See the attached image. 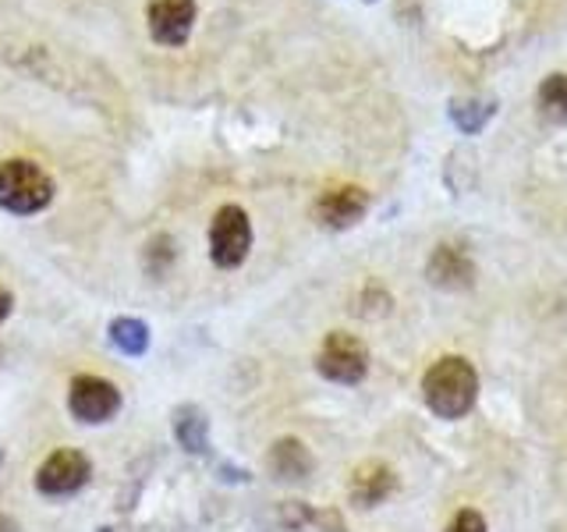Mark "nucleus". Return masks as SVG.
Segmentation results:
<instances>
[{
  "instance_id": "obj_20",
  "label": "nucleus",
  "mask_w": 567,
  "mask_h": 532,
  "mask_svg": "<svg viewBox=\"0 0 567 532\" xmlns=\"http://www.w3.org/2000/svg\"><path fill=\"white\" fill-rule=\"evenodd\" d=\"M100 532H111V529H100Z\"/></svg>"
},
{
  "instance_id": "obj_2",
  "label": "nucleus",
  "mask_w": 567,
  "mask_h": 532,
  "mask_svg": "<svg viewBox=\"0 0 567 532\" xmlns=\"http://www.w3.org/2000/svg\"><path fill=\"white\" fill-rule=\"evenodd\" d=\"M53 203V177L32 160H8L0 164V209L8 213H40Z\"/></svg>"
},
{
  "instance_id": "obj_21",
  "label": "nucleus",
  "mask_w": 567,
  "mask_h": 532,
  "mask_svg": "<svg viewBox=\"0 0 567 532\" xmlns=\"http://www.w3.org/2000/svg\"><path fill=\"white\" fill-rule=\"evenodd\" d=\"M369 4H372V0H369Z\"/></svg>"
},
{
  "instance_id": "obj_17",
  "label": "nucleus",
  "mask_w": 567,
  "mask_h": 532,
  "mask_svg": "<svg viewBox=\"0 0 567 532\" xmlns=\"http://www.w3.org/2000/svg\"><path fill=\"white\" fill-rule=\"evenodd\" d=\"M447 532H486V519L478 511L465 508V511H457L454 519H451Z\"/></svg>"
},
{
  "instance_id": "obj_11",
  "label": "nucleus",
  "mask_w": 567,
  "mask_h": 532,
  "mask_svg": "<svg viewBox=\"0 0 567 532\" xmlns=\"http://www.w3.org/2000/svg\"><path fill=\"white\" fill-rule=\"evenodd\" d=\"M312 469H316V458H312V451L301 440L284 437V440L274 443V451H270V472L280 479V483H301V479L312 475Z\"/></svg>"
},
{
  "instance_id": "obj_5",
  "label": "nucleus",
  "mask_w": 567,
  "mask_h": 532,
  "mask_svg": "<svg viewBox=\"0 0 567 532\" xmlns=\"http://www.w3.org/2000/svg\"><path fill=\"white\" fill-rule=\"evenodd\" d=\"M68 408L79 422H106L121 412V390L103 377H75L68 390Z\"/></svg>"
},
{
  "instance_id": "obj_13",
  "label": "nucleus",
  "mask_w": 567,
  "mask_h": 532,
  "mask_svg": "<svg viewBox=\"0 0 567 532\" xmlns=\"http://www.w3.org/2000/svg\"><path fill=\"white\" fill-rule=\"evenodd\" d=\"M447 114L461 135H478L496 114V100L489 96H468V100H451Z\"/></svg>"
},
{
  "instance_id": "obj_15",
  "label": "nucleus",
  "mask_w": 567,
  "mask_h": 532,
  "mask_svg": "<svg viewBox=\"0 0 567 532\" xmlns=\"http://www.w3.org/2000/svg\"><path fill=\"white\" fill-rule=\"evenodd\" d=\"M539 114L549 124L567 121V75H546L539 85Z\"/></svg>"
},
{
  "instance_id": "obj_16",
  "label": "nucleus",
  "mask_w": 567,
  "mask_h": 532,
  "mask_svg": "<svg viewBox=\"0 0 567 532\" xmlns=\"http://www.w3.org/2000/svg\"><path fill=\"white\" fill-rule=\"evenodd\" d=\"M174 242L167 238V235H156L150 245H146V270L153 274V277H164L167 270H171V263H174Z\"/></svg>"
},
{
  "instance_id": "obj_19",
  "label": "nucleus",
  "mask_w": 567,
  "mask_h": 532,
  "mask_svg": "<svg viewBox=\"0 0 567 532\" xmlns=\"http://www.w3.org/2000/svg\"><path fill=\"white\" fill-rule=\"evenodd\" d=\"M0 532H18L14 519H8V514H0Z\"/></svg>"
},
{
  "instance_id": "obj_8",
  "label": "nucleus",
  "mask_w": 567,
  "mask_h": 532,
  "mask_svg": "<svg viewBox=\"0 0 567 532\" xmlns=\"http://www.w3.org/2000/svg\"><path fill=\"white\" fill-rule=\"evenodd\" d=\"M425 277H430L433 288L443 291H465L475 284V263L461 245L443 242L433 248L430 263H425Z\"/></svg>"
},
{
  "instance_id": "obj_6",
  "label": "nucleus",
  "mask_w": 567,
  "mask_h": 532,
  "mask_svg": "<svg viewBox=\"0 0 567 532\" xmlns=\"http://www.w3.org/2000/svg\"><path fill=\"white\" fill-rule=\"evenodd\" d=\"M93 475V461H89L82 451H53L40 472H35V490L47 493V497H68L89 483Z\"/></svg>"
},
{
  "instance_id": "obj_18",
  "label": "nucleus",
  "mask_w": 567,
  "mask_h": 532,
  "mask_svg": "<svg viewBox=\"0 0 567 532\" xmlns=\"http://www.w3.org/2000/svg\"><path fill=\"white\" fill-rule=\"evenodd\" d=\"M11 306H14V298H11V291L8 288H0V324L11 316Z\"/></svg>"
},
{
  "instance_id": "obj_1",
  "label": "nucleus",
  "mask_w": 567,
  "mask_h": 532,
  "mask_svg": "<svg viewBox=\"0 0 567 532\" xmlns=\"http://www.w3.org/2000/svg\"><path fill=\"white\" fill-rule=\"evenodd\" d=\"M425 405L433 408L440 419H465L472 412V405L478 398V377L472 362H465L461 355H443L422 380Z\"/></svg>"
},
{
  "instance_id": "obj_10",
  "label": "nucleus",
  "mask_w": 567,
  "mask_h": 532,
  "mask_svg": "<svg viewBox=\"0 0 567 532\" xmlns=\"http://www.w3.org/2000/svg\"><path fill=\"white\" fill-rule=\"evenodd\" d=\"M394 490H398V475L390 466H383V461H365V466L351 472V483H348V497L354 508H377Z\"/></svg>"
},
{
  "instance_id": "obj_14",
  "label": "nucleus",
  "mask_w": 567,
  "mask_h": 532,
  "mask_svg": "<svg viewBox=\"0 0 567 532\" xmlns=\"http://www.w3.org/2000/svg\"><path fill=\"white\" fill-rule=\"evenodd\" d=\"M111 345L121 355H146L150 348V327L135 316H121L111 324Z\"/></svg>"
},
{
  "instance_id": "obj_12",
  "label": "nucleus",
  "mask_w": 567,
  "mask_h": 532,
  "mask_svg": "<svg viewBox=\"0 0 567 532\" xmlns=\"http://www.w3.org/2000/svg\"><path fill=\"white\" fill-rule=\"evenodd\" d=\"M174 437L188 454H203L209 443V419L203 408L195 405H182L174 412Z\"/></svg>"
},
{
  "instance_id": "obj_4",
  "label": "nucleus",
  "mask_w": 567,
  "mask_h": 532,
  "mask_svg": "<svg viewBox=\"0 0 567 532\" xmlns=\"http://www.w3.org/2000/svg\"><path fill=\"white\" fill-rule=\"evenodd\" d=\"M316 369L333 383L354 387V383H362L369 372V348L354 334L333 330L316 355Z\"/></svg>"
},
{
  "instance_id": "obj_7",
  "label": "nucleus",
  "mask_w": 567,
  "mask_h": 532,
  "mask_svg": "<svg viewBox=\"0 0 567 532\" xmlns=\"http://www.w3.org/2000/svg\"><path fill=\"white\" fill-rule=\"evenodd\" d=\"M146 18L150 35L159 47H185L195 25V0H153Z\"/></svg>"
},
{
  "instance_id": "obj_3",
  "label": "nucleus",
  "mask_w": 567,
  "mask_h": 532,
  "mask_svg": "<svg viewBox=\"0 0 567 532\" xmlns=\"http://www.w3.org/2000/svg\"><path fill=\"white\" fill-rule=\"evenodd\" d=\"M252 248V221L241 206H220L209 224V259L220 270H235L248 259Z\"/></svg>"
},
{
  "instance_id": "obj_9",
  "label": "nucleus",
  "mask_w": 567,
  "mask_h": 532,
  "mask_svg": "<svg viewBox=\"0 0 567 532\" xmlns=\"http://www.w3.org/2000/svg\"><path fill=\"white\" fill-rule=\"evenodd\" d=\"M369 209V192L359 188V185H337V188H327L323 195L316 200V221L323 227H333V231H344L351 224H359Z\"/></svg>"
}]
</instances>
